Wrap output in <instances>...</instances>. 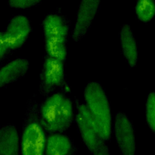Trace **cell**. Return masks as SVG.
I'll use <instances>...</instances> for the list:
<instances>
[{"label":"cell","instance_id":"cell-12","mask_svg":"<svg viewBox=\"0 0 155 155\" xmlns=\"http://www.w3.org/2000/svg\"><path fill=\"white\" fill-rule=\"evenodd\" d=\"M120 41L122 50L125 59L131 67L136 65L138 59L137 43L130 26L124 24L120 33Z\"/></svg>","mask_w":155,"mask_h":155},{"label":"cell","instance_id":"cell-7","mask_svg":"<svg viewBox=\"0 0 155 155\" xmlns=\"http://www.w3.org/2000/svg\"><path fill=\"white\" fill-rule=\"evenodd\" d=\"M98 0H84L79 5L72 38L78 41L87 33L99 7Z\"/></svg>","mask_w":155,"mask_h":155},{"label":"cell","instance_id":"cell-13","mask_svg":"<svg viewBox=\"0 0 155 155\" xmlns=\"http://www.w3.org/2000/svg\"><path fill=\"white\" fill-rule=\"evenodd\" d=\"M135 11L139 20L148 22L155 16V2L152 0H139L136 2Z\"/></svg>","mask_w":155,"mask_h":155},{"label":"cell","instance_id":"cell-1","mask_svg":"<svg viewBox=\"0 0 155 155\" xmlns=\"http://www.w3.org/2000/svg\"><path fill=\"white\" fill-rule=\"evenodd\" d=\"M73 119L72 102L62 93L51 95L41 106L40 123L51 134L61 133L70 126Z\"/></svg>","mask_w":155,"mask_h":155},{"label":"cell","instance_id":"cell-2","mask_svg":"<svg viewBox=\"0 0 155 155\" xmlns=\"http://www.w3.org/2000/svg\"><path fill=\"white\" fill-rule=\"evenodd\" d=\"M85 105L94 120L96 131L104 141L111 133V117L107 95L98 82H90L84 89Z\"/></svg>","mask_w":155,"mask_h":155},{"label":"cell","instance_id":"cell-4","mask_svg":"<svg viewBox=\"0 0 155 155\" xmlns=\"http://www.w3.org/2000/svg\"><path fill=\"white\" fill-rule=\"evenodd\" d=\"M46 140L41 123L35 120L28 122L21 137V155H45Z\"/></svg>","mask_w":155,"mask_h":155},{"label":"cell","instance_id":"cell-10","mask_svg":"<svg viewBox=\"0 0 155 155\" xmlns=\"http://www.w3.org/2000/svg\"><path fill=\"white\" fill-rule=\"evenodd\" d=\"M29 62L25 58H16L0 69V88L23 77L29 69Z\"/></svg>","mask_w":155,"mask_h":155},{"label":"cell","instance_id":"cell-15","mask_svg":"<svg viewBox=\"0 0 155 155\" xmlns=\"http://www.w3.org/2000/svg\"><path fill=\"white\" fill-rule=\"evenodd\" d=\"M146 119L150 128L155 132V93L151 92L148 95L146 107Z\"/></svg>","mask_w":155,"mask_h":155},{"label":"cell","instance_id":"cell-3","mask_svg":"<svg viewBox=\"0 0 155 155\" xmlns=\"http://www.w3.org/2000/svg\"><path fill=\"white\" fill-rule=\"evenodd\" d=\"M42 26L47 54L49 57L64 61L69 30L66 19L58 13H49L44 18Z\"/></svg>","mask_w":155,"mask_h":155},{"label":"cell","instance_id":"cell-11","mask_svg":"<svg viewBox=\"0 0 155 155\" xmlns=\"http://www.w3.org/2000/svg\"><path fill=\"white\" fill-rule=\"evenodd\" d=\"M71 139L62 133H52L46 140L45 155H74Z\"/></svg>","mask_w":155,"mask_h":155},{"label":"cell","instance_id":"cell-6","mask_svg":"<svg viewBox=\"0 0 155 155\" xmlns=\"http://www.w3.org/2000/svg\"><path fill=\"white\" fill-rule=\"evenodd\" d=\"M114 130L122 155H135L136 142L133 125L127 116L120 111L116 114Z\"/></svg>","mask_w":155,"mask_h":155},{"label":"cell","instance_id":"cell-17","mask_svg":"<svg viewBox=\"0 0 155 155\" xmlns=\"http://www.w3.org/2000/svg\"><path fill=\"white\" fill-rule=\"evenodd\" d=\"M8 48L5 42L3 36V33L0 32V60L5 56L7 52Z\"/></svg>","mask_w":155,"mask_h":155},{"label":"cell","instance_id":"cell-16","mask_svg":"<svg viewBox=\"0 0 155 155\" xmlns=\"http://www.w3.org/2000/svg\"><path fill=\"white\" fill-rule=\"evenodd\" d=\"M41 2L38 0H12L8 2L9 6L15 8H28Z\"/></svg>","mask_w":155,"mask_h":155},{"label":"cell","instance_id":"cell-8","mask_svg":"<svg viewBox=\"0 0 155 155\" xmlns=\"http://www.w3.org/2000/svg\"><path fill=\"white\" fill-rule=\"evenodd\" d=\"M64 79V61L48 57L45 59L41 74L42 88L50 92L59 87Z\"/></svg>","mask_w":155,"mask_h":155},{"label":"cell","instance_id":"cell-14","mask_svg":"<svg viewBox=\"0 0 155 155\" xmlns=\"http://www.w3.org/2000/svg\"><path fill=\"white\" fill-rule=\"evenodd\" d=\"M84 142L92 155H110L105 141L99 136H93Z\"/></svg>","mask_w":155,"mask_h":155},{"label":"cell","instance_id":"cell-9","mask_svg":"<svg viewBox=\"0 0 155 155\" xmlns=\"http://www.w3.org/2000/svg\"><path fill=\"white\" fill-rule=\"evenodd\" d=\"M21 137L16 127L5 125L0 128V155H21Z\"/></svg>","mask_w":155,"mask_h":155},{"label":"cell","instance_id":"cell-5","mask_svg":"<svg viewBox=\"0 0 155 155\" xmlns=\"http://www.w3.org/2000/svg\"><path fill=\"white\" fill-rule=\"evenodd\" d=\"M31 31V23L27 16L18 15L12 18L3 32L4 39L8 49H16L22 47Z\"/></svg>","mask_w":155,"mask_h":155}]
</instances>
